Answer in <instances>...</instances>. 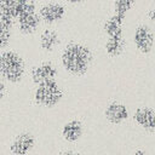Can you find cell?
<instances>
[{
    "mask_svg": "<svg viewBox=\"0 0 155 155\" xmlns=\"http://www.w3.org/2000/svg\"><path fill=\"white\" fill-rule=\"evenodd\" d=\"M59 133L62 140H64L68 145H75L84 138L85 125L82 120L78 117H70L62 124Z\"/></svg>",
    "mask_w": 155,
    "mask_h": 155,
    "instance_id": "obj_11",
    "label": "cell"
},
{
    "mask_svg": "<svg viewBox=\"0 0 155 155\" xmlns=\"http://www.w3.org/2000/svg\"><path fill=\"white\" fill-rule=\"evenodd\" d=\"M94 1H104V0H94Z\"/></svg>",
    "mask_w": 155,
    "mask_h": 155,
    "instance_id": "obj_25",
    "label": "cell"
},
{
    "mask_svg": "<svg viewBox=\"0 0 155 155\" xmlns=\"http://www.w3.org/2000/svg\"><path fill=\"white\" fill-rule=\"evenodd\" d=\"M38 5L36 0H0V16L15 23L22 12Z\"/></svg>",
    "mask_w": 155,
    "mask_h": 155,
    "instance_id": "obj_13",
    "label": "cell"
},
{
    "mask_svg": "<svg viewBox=\"0 0 155 155\" xmlns=\"http://www.w3.org/2000/svg\"><path fill=\"white\" fill-rule=\"evenodd\" d=\"M41 28L42 23L38 13V6L28 8L24 12H22L15 21L16 39H31L40 31Z\"/></svg>",
    "mask_w": 155,
    "mask_h": 155,
    "instance_id": "obj_8",
    "label": "cell"
},
{
    "mask_svg": "<svg viewBox=\"0 0 155 155\" xmlns=\"http://www.w3.org/2000/svg\"><path fill=\"white\" fill-rule=\"evenodd\" d=\"M11 97V87L0 80V108L5 107V102L8 101Z\"/></svg>",
    "mask_w": 155,
    "mask_h": 155,
    "instance_id": "obj_18",
    "label": "cell"
},
{
    "mask_svg": "<svg viewBox=\"0 0 155 155\" xmlns=\"http://www.w3.org/2000/svg\"><path fill=\"white\" fill-rule=\"evenodd\" d=\"M15 39H16L15 23L0 16V51L12 47Z\"/></svg>",
    "mask_w": 155,
    "mask_h": 155,
    "instance_id": "obj_16",
    "label": "cell"
},
{
    "mask_svg": "<svg viewBox=\"0 0 155 155\" xmlns=\"http://www.w3.org/2000/svg\"><path fill=\"white\" fill-rule=\"evenodd\" d=\"M153 86H154V93H155V76H154V82H153Z\"/></svg>",
    "mask_w": 155,
    "mask_h": 155,
    "instance_id": "obj_24",
    "label": "cell"
},
{
    "mask_svg": "<svg viewBox=\"0 0 155 155\" xmlns=\"http://www.w3.org/2000/svg\"><path fill=\"white\" fill-rule=\"evenodd\" d=\"M136 4H137V0H113L111 13L127 18L128 13L136 6Z\"/></svg>",
    "mask_w": 155,
    "mask_h": 155,
    "instance_id": "obj_17",
    "label": "cell"
},
{
    "mask_svg": "<svg viewBox=\"0 0 155 155\" xmlns=\"http://www.w3.org/2000/svg\"><path fill=\"white\" fill-rule=\"evenodd\" d=\"M54 155H84V154H81L80 151L74 150V149H71V148H65V149L58 150Z\"/></svg>",
    "mask_w": 155,
    "mask_h": 155,
    "instance_id": "obj_19",
    "label": "cell"
},
{
    "mask_svg": "<svg viewBox=\"0 0 155 155\" xmlns=\"http://www.w3.org/2000/svg\"><path fill=\"white\" fill-rule=\"evenodd\" d=\"M65 98V88L61 79L50 80L29 87V99L34 107L42 110L57 108Z\"/></svg>",
    "mask_w": 155,
    "mask_h": 155,
    "instance_id": "obj_3",
    "label": "cell"
},
{
    "mask_svg": "<svg viewBox=\"0 0 155 155\" xmlns=\"http://www.w3.org/2000/svg\"><path fill=\"white\" fill-rule=\"evenodd\" d=\"M130 155H148V153H147L144 149H142V148H137V149H134Z\"/></svg>",
    "mask_w": 155,
    "mask_h": 155,
    "instance_id": "obj_22",
    "label": "cell"
},
{
    "mask_svg": "<svg viewBox=\"0 0 155 155\" xmlns=\"http://www.w3.org/2000/svg\"><path fill=\"white\" fill-rule=\"evenodd\" d=\"M132 122L142 131L155 132V109L150 105H138L131 111Z\"/></svg>",
    "mask_w": 155,
    "mask_h": 155,
    "instance_id": "obj_12",
    "label": "cell"
},
{
    "mask_svg": "<svg viewBox=\"0 0 155 155\" xmlns=\"http://www.w3.org/2000/svg\"><path fill=\"white\" fill-rule=\"evenodd\" d=\"M4 148L5 155H33L38 148V137L29 128H19L4 139Z\"/></svg>",
    "mask_w": 155,
    "mask_h": 155,
    "instance_id": "obj_4",
    "label": "cell"
},
{
    "mask_svg": "<svg viewBox=\"0 0 155 155\" xmlns=\"http://www.w3.org/2000/svg\"><path fill=\"white\" fill-rule=\"evenodd\" d=\"M127 18L121 17L115 13H110L102 24V31L105 38H114V36H122L126 34V22Z\"/></svg>",
    "mask_w": 155,
    "mask_h": 155,
    "instance_id": "obj_14",
    "label": "cell"
},
{
    "mask_svg": "<svg viewBox=\"0 0 155 155\" xmlns=\"http://www.w3.org/2000/svg\"><path fill=\"white\" fill-rule=\"evenodd\" d=\"M94 53L84 41L69 40L58 52V65L62 71L71 78L85 76L92 67Z\"/></svg>",
    "mask_w": 155,
    "mask_h": 155,
    "instance_id": "obj_1",
    "label": "cell"
},
{
    "mask_svg": "<svg viewBox=\"0 0 155 155\" xmlns=\"http://www.w3.org/2000/svg\"><path fill=\"white\" fill-rule=\"evenodd\" d=\"M103 116L105 121L114 126L124 125L131 117V110L128 105L121 101H110L103 109Z\"/></svg>",
    "mask_w": 155,
    "mask_h": 155,
    "instance_id": "obj_10",
    "label": "cell"
},
{
    "mask_svg": "<svg viewBox=\"0 0 155 155\" xmlns=\"http://www.w3.org/2000/svg\"><path fill=\"white\" fill-rule=\"evenodd\" d=\"M34 40L41 58H51V56L56 52H59L61 47L63 46L61 33L53 27H42L34 36Z\"/></svg>",
    "mask_w": 155,
    "mask_h": 155,
    "instance_id": "obj_7",
    "label": "cell"
},
{
    "mask_svg": "<svg viewBox=\"0 0 155 155\" xmlns=\"http://www.w3.org/2000/svg\"><path fill=\"white\" fill-rule=\"evenodd\" d=\"M68 6L61 0H47L38 5V13L42 27L57 28L68 17Z\"/></svg>",
    "mask_w": 155,
    "mask_h": 155,
    "instance_id": "obj_6",
    "label": "cell"
},
{
    "mask_svg": "<svg viewBox=\"0 0 155 155\" xmlns=\"http://www.w3.org/2000/svg\"><path fill=\"white\" fill-rule=\"evenodd\" d=\"M2 109H4V108H0V131H1V127H2V125H4V124H2V121H4V120H2V116H4Z\"/></svg>",
    "mask_w": 155,
    "mask_h": 155,
    "instance_id": "obj_23",
    "label": "cell"
},
{
    "mask_svg": "<svg viewBox=\"0 0 155 155\" xmlns=\"http://www.w3.org/2000/svg\"><path fill=\"white\" fill-rule=\"evenodd\" d=\"M131 42L134 50L143 56H149L155 50V30L148 23L137 24L131 34Z\"/></svg>",
    "mask_w": 155,
    "mask_h": 155,
    "instance_id": "obj_9",
    "label": "cell"
},
{
    "mask_svg": "<svg viewBox=\"0 0 155 155\" xmlns=\"http://www.w3.org/2000/svg\"><path fill=\"white\" fill-rule=\"evenodd\" d=\"M63 1L65 5H71V6H78V5H82L84 2H87L90 0H61Z\"/></svg>",
    "mask_w": 155,
    "mask_h": 155,
    "instance_id": "obj_21",
    "label": "cell"
},
{
    "mask_svg": "<svg viewBox=\"0 0 155 155\" xmlns=\"http://www.w3.org/2000/svg\"><path fill=\"white\" fill-rule=\"evenodd\" d=\"M61 73L62 70L57 61L52 58L38 59L29 64L28 76L24 84L28 87H33V86H36L39 84H42L50 80L61 79Z\"/></svg>",
    "mask_w": 155,
    "mask_h": 155,
    "instance_id": "obj_5",
    "label": "cell"
},
{
    "mask_svg": "<svg viewBox=\"0 0 155 155\" xmlns=\"http://www.w3.org/2000/svg\"><path fill=\"white\" fill-rule=\"evenodd\" d=\"M103 52L109 58H119L121 57L127 48V39L126 35L105 38L103 41Z\"/></svg>",
    "mask_w": 155,
    "mask_h": 155,
    "instance_id": "obj_15",
    "label": "cell"
},
{
    "mask_svg": "<svg viewBox=\"0 0 155 155\" xmlns=\"http://www.w3.org/2000/svg\"><path fill=\"white\" fill-rule=\"evenodd\" d=\"M147 18H148V23L155 25V5L151 6L148 11H147Z\"/></svg>",
    "mask_w": 155,
    "mask_h": 155,
    "instance_id": "obj_20",
    "label": "cell"
},
{
    "mask_svg": "<svg viewBox=\"0 0 155 155\" xmlns=\"http://www.w3.org/2000/svg\"><path fill=\"white\" fill-rule=\"evenodd\" d=\"M28 59L21 50L10 47L0 51V80L10 87L23 85L28 76Z\"/></svg>",
    "mask_w": 155,
    "mask_h": 155,
    "instance_id": "obj_2",
    "label": "cell"
}]
</instances>
